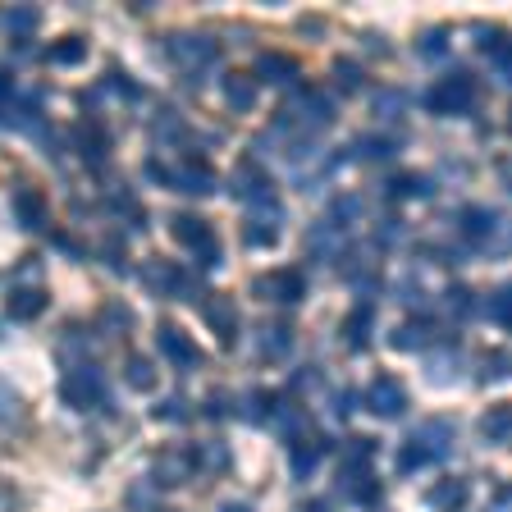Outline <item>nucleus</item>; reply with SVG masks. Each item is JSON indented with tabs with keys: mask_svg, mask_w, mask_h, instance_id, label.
Returning a JSON list of instances; mask_svg holds the SVG:
<instances>
[{
	"mask_svg": "<svg viewBox=\"0 0 512 512\" xmlns=\"http://www.w3.org/2000/svg\"><path fill=\"white\" fill-rule=\"evenodd\" d=\"M192 453H197V467H206V471H229V467H234V458H229V448L215 444V439H211V444H197Z\"/></svg>",
	"mask_w": 512,
	"mask_h": 512,
	"instance_id": "e433bc0d",
	"label": "nucleus"
},
{
	"mask_svg": "<svg viewBox=\"0 0 512 512\" xmlns=\"http://www.w3.org/2000/svg\"><path fill=\"white\" fill-rule=\"evenodd\" d=\"M256 357L261 362H279L293 352V325L288 320H266V325H256Z\"/></svg>",
	"mask_w": 512,
	"mask_h": 512,
	"instance_id": "4468645a",
	"label": "nucleus"
},
{
	"mask_svg": "<svg viewBox=\"0 0 512 512\" xmlns=\"http://www.w3.org/2000/svg\"><path fill=\"white\" fill-rule=\"evenodd\" d=\"M37 23H42V10H37V5H14V10L0 14V28L10 32V37H19V42L37 32Z\"/></svg>",
	"mask_w": 512,
	"mask_h": 512,
	"instance_id": "bb28decb",
	"label": "nucleus"
},
{
	"mask_svg": "<svg viewBox=\"0 0 512 512\" xmlns=\"http://www.w3.org/2000/svg\"><path fill=\"white\" fill-rule=\"evenodd\" d=\"M348 151H352L348 160H394L398 138H380V133H371V138H357Z\"/></svg>",
	"mask_w": 512,
	"mask_h": 512,
	"instance_id": "7c9ffc66",
	"label": "nucleus"
},
{
	"mask_svg": "<svg viewBox=\"0 0 512 512\" xmlns=\"http://www.w3.org/2000/svg\"><path fill=\"white\" fill-rule=\"evenodd\" d=\"M330 453V444L325 439H311V435H302V439H293L288 444V471H293V480H311V471L320 467V458Z\"/></svg>",
	"mask_w": 512,
	"mask_h": 512,
	"instance_id": "dca6fc26",
	"label": "nucleus"
},
{
	"mask_svg": "<svg viewBox=\"0 0 512 512\" xmlns=\"http://www.w3.org/2000/svg\"><path fill=\"white\" fill-rule=\"evenodd\" d=\"M19 426H23V394L10 380H0V435H10Z\"/></svg>",
	"mask_w": 512,
	"mask_h": 512,
	"instance_id": "c85d7f7f",
	"label": "nucleus"
},
{
	"mask_svg": "<svg viewBox=\"0 0 512 512\" xmlns=\"http://www.w3.org/2000/svg\"><path fill=\"white\" fill-rule=\"evenodd\" d=\"M74 151L87 170H101V160H106V151H110V133L96 124V119H87V124L74 128Z\"/></svg>",
	"mask_w": 512,
	"mask_h": 512,
	"instance_id": "2eb2a0df",
	"label": "nucleus"
},
{
	"mask_svg": "<svg viewBox=\"0 0 512 512\" xmlns=\"http://www.w3.org/2000/svg\"><path fill=\"white\" fill-rule=\"evenodd\" d=\"M60 398L74 407V412H96V407H106V371L96 362H74L60 380Z\"/></svg>",
	"mask_w": 512,
	"mask_h": 512,
	"instance_id": "f257e3e1",
	"label": "nucleus"
},
{
	"mask_svg": "<svg viewBox=\"0 0 512 512\" xmlns=\"http://www.w3.org/2000/svg\"><path fill=\"white\" fill-rule=\"evenodd\" d=\"M426 462H430V458H426V448L416 444V439H407V444L398 448V471H421Z\"/></svg>",
	"mask_w": 512,
	"mask_h": 512,
	"instance_id": "37998d69",
	"label": "nucleus"
},
{
	"mask_svg": "<svg viewBox=\"0 0 512 512\" xmlns=\"http://www.w3.org/2000/svg\"><path fill=\"white\" fill-rule=\"evenodd\" d=\"M101 320H106V330H110V325H115V334H124L128 325H133V316H128V307H124V302H110V307L101 311Z\"/></svg>",
	"mask_w": 512,
	"mask_h": 512,
	"instance_id": "de8ad7c7",
	"label": "nucleus"
},
{
	"mask_svg": "<svg viewBox=\"0 0 512 512\" xmlns=\"http://www.w3.org/2000/svg\"><path fill=\"white\" fill-rule=\"evenodd\" d=\"M252 293L279 302V307H298V302L307 298V279H302V270H275V275H261V279H256Z\"/></svg>",
	"mask_w": 512,
	"mask_h": 512,
	"instance_id": "0eeeda50",
	"label": "nucleus"
},
{
	"mask_svg": "<svg viewBox=\"0 0 512 512\" xmlns=\"http://www.w3.org/2000/svg\"><path fill=\"white\" fill-rule=\"evenodd\" d=\"M352 403H357V394H339V407H334V412H339V416H352V412H357Z\"/></svg>",
	"mask_w": 512,
	"mask_h": 512,
	"instance_id": "864d4df0",
	"label": "nucleus"
},
{
	"mask_svg": "<svg viewBox=\"0 0 512 512\" xmlns=\"http://www.w3.org/2000/svg\"><path fill=\"white\" fill-rule=\"evenodd\" d=\"M453 371H458V352H453V348H448L444 352V357H435V362H430V380H435V384H448V380H453Z\"/></svg>",
	"mask_w": 512,
	"mask_h": 512,
	"instance_id": "c03bdc74",
	"label": "nucleus"
},
{
	"mask_svg": "<svg viewBox=\"0 0 512 512\" xmlns=\"http://www.w3.org/2000/svg\"><path fill=\"white\" fill-rule=\"evenodd\" d=\"M220 92H224V101H229V110H238V115L256 106V78L252 74H224Z\"/></svg>",
	"mask_w": 512,
	"mask_h": 512,
	"instance_id": "393cba45",
	"label": "nucleus"
},
{
	"mask_svg": "<svg viewBox=\"0 0 512 512\" xmlns=\"http://www.w3.org/2000/svg\"><path fill=\"white\" fill-rule=\"evenodd\" d=\"M458 229H462V238H467V243L485 247V243H490V238H499V229H503V215L494 211V206H462V215H458Z\"/></svg>",
	"mask_w": 512,
	"mask_h": 512,
	"instance_id": "9d476101",
	"label": "nucleus"
},
{
	"mask_svg": "<svg viewBox=\"0 0 512 512\" xmlns=\"http://www.w3.org/2000/svg\"><path fill=\"white\" fill-rule=\"evenodd\" d=\"M156 343H160V352H165L174 366H197V362H202V348H197V343H192L183 330H174V325H160Z\"/></svg>",
	"mask_w": 512,
	"mask_h": 512,
	"instance_id": "a211bd4d",
	"label": "nucleus"
},
{
	"mask_svg": "<svg viewBox=\"0 0 512 512\" xmlns=\"http://www.w3.org/2000/svg\"><path fill=\"white\" fill-rule=\"evenodd\" d=\"M485 366H490V371H485V380H503V375H508V357H503V352H490V357H485Z\"/></svg>",
	"mask_w": 512,
	"mask_h": 512,
	"instance_id": "603ef678",
	"label": "nucleus"
},
{
	"mask_svg": "<svg viewBox=\"0 0 512 512\" xmlns=\"http://www.w3.org/2000/svg\"><path fill=\"white\" fill-rule=\"evenodd\" d=\"M403 110H407V96L403 92H375V115L380 119H403Z\"/></svg>",
	"mask_w": 512,
	"mask_h": 512,
	"instance_id": "a19ab883",
	"label": "nucleus"
},
{
	"mask_svg": "<svg viewBox=\"0 0 512 512\" xmlns=\"http://www.w3.org/2000/svg\"><path fill=\"white\" fill-rule=\"evenodd\" d=\"M307 252H311V261H339L343 252H348V234H343L339 224H330V220H316L307 229Z\"/></svg>",
	"mask_w": 512,
	"mask_h": 512,
	"instance_id": "9b49d317",
	"label": "nucleus"
},
{
	"mask_svg": "<svg viewBox=\"0 0 512 512\" xmlns=\"http://www.w3.org/2000/svg\"><path fill=\"white\" fill-rule=\"evenodd\" d=\"M389 348L394 352H421V348H430V320H398L394 325V334H389Z\"/></svg>",
	"mask_w": 512,
	"mask_h": 512,
	"instance_id": "4be33fe9",
	"label": "nucleus"
},
{
	"mask_svg": "<svg viewBox=\"0 0 512 512\" xmlns=\"http://www.w3.org/2000/svg\"><path fill=\"white\" fill-rule=\"evenodd\" d=\"M170 224H174V238H179V243L197 256V270H215L224 261L220 238H215V229L202 220V215H174Z\"/></svg>",
	"mask_w": 512,
	"mask_h": 512,
	"instance_id": "f03ea898",
	"label": "nucleus"
},
{
	"mask_svg": "<svg viewBox=\"0 0 512 512\" xmlns=\"http://www.w3.org/2000/svg\"><path fill=\"white\" fill-rule=\"evenodd\" d=\"M266 426H275L279 435L293 444V439H302L311 430V416L302 412V403L298 398H275L270 394V416H266Z\"/></svg>",
	"mask_w": 512,
	"mask_h": 512,
	"instance_id": "1a4fd4ad",
	"label": "nucleus"
},
{
	"mask_svg": "<svg viewBox=\"0 0 512 512\" xmlns=\"http://www.w3.org/2000/svg\"><path fill=\"white\" fill-rule=\"evenodd\" d=\"M302 512H334V503L330 499H307L302 503Z\"/></svg>",
	"mask_w": 512,
	"mask_h": 512,
	"instance_id": "5fc2aeb1",
	"label": "nucleus"
},
{
	"mask_svg": "<svg viewBox=\"0 0 512 512\" xmlns=\"http://www.w3.org/2000/svg\"><path fill=\"white\" fill-rule=\"evenodd\" d=\"M490 316H494V325H508V288H494L490 293Z\"/></svg>",
	"mask_w": 512,
	"mask_h": 512,
	"instance_id": "8fccbe9b",
	"label": "nucleus"
},
{
	"mask_svg": "<svg viewBox=\"0 0 512 512\" xmlns=\"http://www.w3.org/2000/svg\"><path fill=\"white\" fill-rule=\"evenodd\" d=\"M156 416H160V421H188V416H192V407H188V398H179V394H174V398H165V403L156 407Z\"/></svg>",
	"mask_w": 512,
	"mask_h": 512,
	"instance_id": "a18cd8bd",
	"label": "nucleus"
},
{
	"mask_svg": "<svg viewBox=\"0 0 512 512\" xmlns=\"http://www.w3.org/2000/svg\"><path fill=\"white\" fill-rule=\"evenodd\" d=\"M165 188L174 192H188V197H206V192L220 188V179H215L211 165H202V160H183V165H174V170H165Z\"/></svg>",
	"mask_w": 512,
	"mask_h": 512,
	"instance_id": "6e6552de",
	"label": "nucleus"
},
{
	"mask_svg": "<svg viewBox=\"0 0 512 512\" xmlns=\"http://www.w3.org/2000/svg\"><path fill=\"white\" fill-rule=\"evenodd\" d=\"M371 458H375V439H348V444H343V467L339 471L371 467Z\"/></svg>",
	"mask_w": 512,
	"mask_h": 512,
	"instance_id": "72a5a7b5",
	"label": "nucleus"
},
{
	"mask_svg": "<svg viewBox=\"0 0 512 512\" xmlns=\"http://www.w3.org/2000/svg\"><path fill=\"white\" fill-rule=\"evenodd\" d=\"M334 83H339V92H362V64L334 60Z\"/></svg>",
	"mask_w": 512,
	"mask_h": 512,
	"instance_id": "ea45409f",
	"label": "nucleus"
},
{
	"mask_svg": "<svg viewBox=\"0 0 512 512\" xmlns=\"http://www.w3.org/2000/svg\"><path fill=\"white\" fill-rule=\"evenodd\" d=\"M371 325H375L371 302H357V307L343 316V343H348V352H366V343H371Z\"/></svg>",
	"mask_w": 512,
	"mask_h": 512,
	"instance_id": "6ab92c4d",
	"label": "nucleus"
},
{
	"mask_svg": "<svg viewBox=\"0 0 512 512\" xmlns=\"http://www.w3.org/2000/svg\"><path fill=\"white\" fill-rule=\"evenodd\" d=\"M165 51H170V60L179 64L183 74H206L215 64V55H220V46L206 32H174L170 42H165Z\"/></svg>",
	"mask_w": 512,
	"mask_h": 512,
	"instance_id": "7ed1b4c3",
	"label": "nucleus"
},
{
	"mask_svg": "<svg viewBox=\"0 0 512 512\" xmlns=\"http://www.w3.org/2000/svg\"><path fill=\"white\" fill-rule=\"evenodd\" d=\"M243 243L252 247V252H266V247L279 243V229H266V224H247V229H243Z\"/></svg>",
	"mask_w": 512,
	"mask_h": 512,
	"instance_id": "79ce46f5",
	"label": "nucleus"
},
{
	"mask_svg": "<svg viewBox=\"0 0 512 512\" xmlns=\"http://www.w3.org/2000/svg\"><path fill=\"white\" fill-rule=\"evenodd\" d=\"M339 485H343V494H348L357 508H380V499H384V485H380V476H375L371 467L339 471Z\"/></svg>",
	"mask_w": 512,
	"mask_h": 512,
	"instance_id": "ddd939ff",
	"label": "nucleus"
},
{
	"mask_svg": "<svg viewBox=\"0 0 512 512\" xmlns=\"http://www.w3.org/2000/svg\"><path fill=\"white\" fill-rule=\"evenodd\" d=\"M128 508H133V512H160V490H156V480H138V485L128 490Z\"/></svg>",
	"mask_w": 512,
	"mask_h": 512,
	"instance_id": "4c0bfd02",
	"label": "nucleus"
},
{
	"mask_svg": "<svg viewBox=\"0 0 512 512\" xmlns=\"http://www.w3.org/2000/svg\"><path fill=\"white\" fill-rule=\"evenodd\" d=\"M14 220H19V229H28V234L46 229V224H51V211H46L42 192H37V188H19V192H14Z\"/></svg>",
	"mask_w": 512,
	"mask_h": 512,
	"instance_id": "f3484780",
	"label": "nucleus"
},
{
	"mask_svg": "<svg viewBox=\"0 0 512 512\" xmlns=\"http://www.w3.org/2000/svg\"><path fill=\"white\" fill-rule=\"evenodd\" d=\"M366 407H371L375 416H384V421H394V416H403L407 412V384L398 380V375H375L371 384H366Z\"/></svg>",
	"mask_w": 512,
	"mask_h": 512,
	"instance_id": "423d86ee",
	"label": "nucleus"
},
{
	"mask_svg": "<svg viewBox=\"0 0 512 512\" xmlns=\"http://www.w3.org/2000/svg\"><path fill=\"white\" fill-rule=\"evenodd\" d=\"M412 439L426 448L430 462H435V458H448V453H453V448H448V444H453V426H448V421H426V426L416 430Z\"/></svg>",
	"mask_w": 512,
	"mask_h": 512,
	"instance_id": "a878e982",
	"label": "nucleus"
},
{
	"mask_svg": "<svg viewBox=\"0 0 512 512\" xmlns=\"http://www.w3.org/2000/svg\"><path fill=\"white\" fill-rule=\"evenodd\" d=\"M202 416H206V421H224V416H229V394H211V398H206Z\"/></svg>",
	"mask_w": 512,
	"mask_h": 512,
	"instance_id": "09e8293b",
	"label": "nucleus"
},
{
	"mask_svg": "<svg viewBox=\"0 0 512 512\" xmlns=\"http://www.w3.org/2000/svg\"><path fill=\"white\" fill-rule=\"evenodd\" d=\"M476 96H480L476 78L448 74V78H439V83L426 92V106L435 110V115H467V110L476 106Z\"/></svg>",
	"mask_w": 512,
	"mask_h": 512,
	"instance_id": "20e7f679",
	"label": "nucleus"
},
{
	"mask_svg": "<svg viewBox=\"0 0 512 512\" xmlns=\"http://www.w3.org/2000/svg\"><path fill=\"white\" fill-rule=\"evenodd\" d=\"M439 307L448 311V316H471V311H476V293H471V288H462V284H453L444 293V298H439Z\"/></svg>",
	"mask_w": 512,
	"mask_h": 512,
	"instance_id": "f704fd0d",
	"label": "nucleus"
},
{
	"mask_svg": "<svg viewBox=\"0 0 512 512\" xmlns=\"http://www.w3.org/2000/svg\"><path fill=\"white\" fill-rule=\"evenodd\" d=\"M83 60H87L83 37H60L55 46H46V64H83Z\"/></svg>",
	"mask_w": 512,
	"mask_h": 512,
	"instance_id": "2f4dec72",
	"label": "nucleus"
},
{
	"mask_svg": "<svg viewBox=\"0 0 512 512\" xmlns=\"http://www.w3.org/2000/svg\"><path fill=\"white\" fill-rule=\"evenodd\" d=\"M229 192L252 206V202H261V197H275V183L266 179V170H261L256 160H243V165H234V174H229Z\"/></svg>",
	"mask_w": 512,
	"mask_h": 512,
	"instance_id": "f8f14e48",
	"label": "nucleus"
},
{
	"mask_svg": "<svg viewBox=\"0 0 512 512\" xmlns=\"http://www.w3.org/2000/svg\"><path fill=\"white\" fill-rule=\"evenodd\" d=\"M480 435H485V444H508V435H512V407L508 403L490 407V412L480 416Z\"/></svg>",
	"mask_w": 512,
	"mask_h": 512,
	"instance_id": "cd10ccee",
	"label": "nucleus"
},
{
	"mask_svg": "<svg viewBox=\"0 0 512 512\" xmlns=\"http://www.w3.org/2000/svg\"><path fill=\"white\" fill-rule=\"evenodd\" d=\"M421 55H426V60H435V55H448V32L444 28H430L426 37H421Z\"/></svg>",
	"mask_w": 512,
	"mask_h": 512,
	"instance_id": "49530a36",
	"label": "nucleus"
},
{
	"mask_svg": "<svg viewBox=\"0 0 512 512\" xmlns=\"http://www.w3.org/2000/svg\"><path fill=\"white\" fill-rule=\"evenodd\" d=\"M384 197L389 202H403V197H430V179L426 174H394L384 183Z\"/></svg>",
	"mask_w": 512,
	"mask_h": 512,
	"instance_id": "c756f323",
	"label": "nucleus"
},
{
	"mask_svg": "<svg viewBox=\"0 0 512 512\" xmlns=\"http://www.w3.org/2000/svg\"><path fill=\"white\" fill-rule=\"evenodd\" d=\"M192 471H197V453L183 444H170L160 448L156 462H151V480H156V490H179V485H188Z\"/></svg>",
	"mask_w": 512,
	"mask_h": 512,
	"instance_id": "39448f33",
	"label": "nucleus"
},
{
	"mask_svg": "<svg viewBox=\"0 0 512 512\" xmlns=\"http://www.w3.org/2000/svg\"><path fill=\"white\" fill-rule=\"evenodd\" d=\"M206 325L215 330V339H220L224 348H234V339H238V307L229 298L206 302Z\"/></svg>",
	"mask_w": 512,
	"mask_h": 512,
	"instance_id": "aec40b11",
	"label": "nucleus"
},
{
	"mask_svg": "<svg viewBox=\"0 0 512 512\" xmlns=\"http://www.w3.org/2000/svg\"><path fill=\"white\" fill-rule=\"evenodd\" d=\"M215 512H252V503H243V499H229V503H220Z\"/></svg>",
	"mask_w": 512,
	"mask_h": 512,
	"instance_id": "6e6d98bb",
	"label": "nucleus"
},
{
	"mask_svg": "<svg viewBox=\"0 0 512 512\" xmlns=\"http://www.w3.org/2000/svg\"><path fill=\"white\" fill-rule=\"evenodd\" d=\"M238 403H243V421H252V426H266V416H270V394H266V389H247Z\"/></svg>",
	"mask_w": 512,
	"mask_h": 512,
	"instance_id": "c9c22d12",
	"label": "nucleus"
},
{
	"mask_svg": "<svg viewBox=\"0 0 512 512\" xmlns=\"http://www.w3.org/2000/svg\"><path fill=\"white\" fill-rule=\"evenodd\" d=\"M467 499H471V490H467V480H458V476H444L435 490L426 494V503L435 512H462L467 508Z\"/></svg>",
	"mask_w": 512,
	"mask_h": 512,
	"instance_id": "412c9836",
	"label": "nucleus"
},
{
	"mask_svg": "<svg viewBox=\"0 0 512 512\" xmlns=\"http://www.w3.org/2000/svg\"><path fill=\"white\" fill-rule=\"evenodd\" d=\"M46 302H51V298H46L42 284H37V288H14L10 298H5V311H10L14 320H37L46 311Z\"/></svg>",
	"mask_w": 512,
	"mask_h": 512,
	"instance_id": "b1692460",
	"label": "nucleus"
},
{
	"mask_svg": "<svg viewBox=\"0 0 512 512\" xmlns=\"http://www.w3.org/2000/svg\"><path fill=\"white\" fill-rule=\"evenodd\" d=\"M256 74L275 87H288V83H298V60H293V55L266 51V55H256Z\"/></svg>",
	"mask_w": 512,
	"mask_h": 512,
	"instance_id": "5701e85b",
	"label": "nucleus"
},
{
	"mask_svg": "<svg viewBox=\"0 0 512 512\" xmlns=\"http://www.w3.org/2000/svg\"><path fill=\"white\" fill-rule=\"evenodd\" d=\"M357 215H362V202H357V197H334V206H330V215H325V220H330V224H339L343 234H348V229H352V220H357Z\"/></svg>",
	"mask_w": 512,
	"mask_h": 512,
	"instance_id": "58836bf2",
	"label": "nucleus"
},
{
	"mask_svg": "<svg viewBox=\"0 0 512 512\" xmlns=\"http://www.w3.org/2000/svg\"><path fill=\"white\" fill-rule=\"evenodd\" d=\"M403 234H407V229H403V224H398V220H384L380 229H375V238H380L384 247H389V243H398V238H403Z\"/></svg>",
	"mask_w": 512,
	"mask_h": 512,
	"instance_id": "3c124183",
	"label": "nucleus"
},
{
	"mask_svg": "<svg viewBox=\"0 0 512 512\" xmlns=\"http://www.w3.org/2000/svg\"><path fill=\"white\" fill-rule=\"evenodd\" d=\"M124 380H128V389H138V394H147V389H156V366H151L147 357H128Z\"/></svg>",
	"mask_w": 512,
	"mask_h": 512,
	"instance_id": "473e14b6",
	"label": "nucleus"
}]
</instances>
